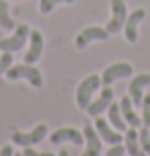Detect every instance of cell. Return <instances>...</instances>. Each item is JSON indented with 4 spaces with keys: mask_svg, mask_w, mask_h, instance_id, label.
I'll list each match as a JSON object with an SVG mask.
<instances>
[{
    "mask_svg": "<svg viewBox=\"0 0 150 156\" xmlns=\"http://www.w3.org/2000/svg\"><path fill=\"white\" fill-rule=\"evenodd\" d=\"M6 78L8 80H29L35 88H41L43 84V76L37 68H33V64H23V66H10L6 70Z\"/></svg>",
    "mask_w": 150,
    "mask_h": 156,
    "instance_id": "6da1fadb",
    "label": "cell"
},
{
    "mask_svg": "<svg viewBox=\"0 0 150 156\" xmlns=\"http://www.w3.org/2000/svg\"><path fill=\"white\" fill-rule=\"evenodd\" d=\"M99 88H101V76H97V74L87 76L76 88V105L80 109H87L91 105V99H93L95 90H99Z\"/></svg>",
    "mask_w": 150,
    "mask_h": 156,
    "instance_id": "7a4b0ae2",
    "label": "cell"
},
{
    "mask_svg": "<svg viewBox=\"0 0 150 156\" xmlns=\"http://www.w3.org/2000/svg\"><path fill=\"white\" fill-rule=\"evenodd\" d=\"M126 21H127L126 2H123V0H111V19H109V23H107L105 29H107L111 35H115V33H119L123 29Z\"/></svg>",
    "mask_w": 150,
    "mask_h": 156,
    "instance_id": "3957f363",
    "label": "cell"
},
{
    "mask_svg": "<svg viewBox=\"0 0 150 156\" xmlns=\"http://www.w3.org/2000/svg\"><path fill=\"white\" fill-rule=\"evenodd\" d=\"M29 27L27 25H16V29H15V33L10 35V37H6V39H0V49L2 51H21L25 47V41L29 39Z\"/></svg>",
    "mask_w": 150,
    "mask_h": 156,
    "instance_id": "277c9868",
    "label": "cell"
},
{
    "mask_svg": "<svg viewBox=\"0 0 150 156\" xmlns=\"http://www.w3.org/2000/svg\"><path fill=\"white\" fill-rule=\"evenodd\" d=\"M132 72H134V68H132V64H127V62L111 64V66H107V68L103 70V74H101V84L103 86H111L115 80H121V78L132 76Z\"/></svg>",
    "mask_w": 150,
    "mask_h": 156,
    "instance_id": "5b68a950",
    "label": "cell"
},
{
    "mask_svg": "<svg viewBox=\"0 0 150 156\" xmlns=\"http://www.w3.org/2000/svg\"><path fill=\"white\" fill-rule=\"evenodd\" d=\"M109 37H111V33L107 29H103V27H87L84 31H80L76 35L74 45H76V49H84L93 41H107Z\"/></svg>",
    "mask_w": 150,
    "mask_h": 156,
    "instance_id": "8992f818",
    "label": "cell"
},
{
    "mask_svg": "<svg viewBox=\"0 0 150 156\" xmlns=\"http://www.w3.org/2000/svg\"><path fill=\"white\" fill-rule=\"evenodd\" d=\"M48 136V125H43V123H39V125H35V129L33 132H29V133H23V132H12V142L15 144H19V146H35V144H39L43 138Z\"/></svg>",
    "mask_w": 150,
    "mask_h": 156,
    "instance_id": "52a82bcc",
    "label": "cell"
},
{
    "mask_svg": "<svg viewBox=\"0 0 150 156\" xmlns=\"http://www.w3.org/2000/svg\"><path fill=\"white\" fill-rule=\"evenodd\" d=\"M95 129L99 132V136H101V140H105L107 144H121L123 142V136H121V132H117L113 125L109 123V119H103L101 115L95 117Z\"/></svg>",
    "mask_w": 150,
    "mask_h": 156,
    "instance_id": "ba28073f",
    "label": "cell"
},
{
    "mask_svg": "<svg viewBox=\"0 0 150 156\" xmlns=\"http://www.w3.org/2000/svg\"><path fill=\"white\" fill-rule=\"evenodd\" d=\"M49 142L58 146V144H62V142H72L74 146H82L84 144V133L78 132V129H74V127H60V129H55L52 136H49Z\"/></svg>",
    "mask_w": 150,
    "mask_h": 156,
    "instance_id": "9c48e42d",
    "label": "cell"
},
{
    "mask_svg": "<svg viewBox=\"0 0 150 156\" xmlns=\"http://www.w3.org/2000/svg\"><path fill=\"white\" fill-rule=\"evenodd\" d=\"M82 133H84V142H87V150L82 152V156H99L103 144H101V136L95 129V125L87 123L84 129H82Z\"/></svg>",
    "mask_w": 150,
    "mask_h": 156,
    "instance_id": "30bf717a",
    "label": "cell"
},
{
    "mask_svg": "<svg viewBox=\"0 0 150 156\" xmlns=\"http://www.w3.org/2000/svg\"><path fill=\"white\" fill-rule=\"evenodd\" d=\"M113 103V88L111 86H103L101 94H99V99H97L95 103L91 101V105L87 107V113L91 117H99L103 113V111L109 109V105Z\"/></svg>",
    "mask_w": 150,
    "mask_h": 156,
    "instance_id": "8fae6325",
    "label": "cell"
},
{
    "mask_svg": "<svg viewBox=\"0 0 150 156\" xmlns=\"http://www.w3.org/2000/svg\"><path fill=\"white\" fill-rule=\"evenodd\" d=\"M150 84V74H138L136 78H132V82L127 86L130 90V97L134 101L136 107H142V101H144V88Z\"/></svg>",
    "mask_w": 150,
    "mask_h": 156,
    "instance_id": "7c38bea8",
    "label": "cell"
},
{
    "mask_svg": "<svg viewBox=\"0 0 150 156\" xmlns=\"http://www.w3.org/2000/svg\"><path fill=\"white\" fill-rule=\"evenodd\" d=\"M144 19H146V10L144 8H136L132 15L127 16L126 25H123V33H126V39L130 43H136V39H138V27L142 23Z\"/></svg>",
    "mask_w": 150,
    "mask_h": 156,
    "instance_id": "4fadbf2b",
    "label": "cell"
},
{
    "mask_svg": "<svg viewBox=\"0 0 150 156\" xmlns=\"http://www.w3.org/2000/svg\"><path fill=\"white\" fill-rule=\"evenodd\" d=\"M43 54V37L39 31L29 33V51L25 54V64H35Z\"/></svg>",
    "mask_w": 150,
    "mask_h": 156,
    "instance_id": "5bb4252c",
    "label": "cell"
},
{
    "mask_svg": "<svg viewBox=\"0 0 150 156\" xmlns=\"http://www.w3.org/2000/svg\"><path fill=\"white\" fill-rule=\"evenodd\" d=\"M119 109H121V115H123V119L127 121L130 127H136V129L142 127V117H138V113L134 111V101H132V97H123V99L119 101Z\"/></svg>",
    "mask_w": 150,
    "mask_h": 156,
    "instance_id": "9a60e30c",
    "label": "cell"
},
{
    "mask_svg": "<svg viewBox=\"0 0 150 156\" xmlns=\"http://www.w3.org/2000/svg\"><path fill=\"white\" fill-rule=\"evenodd\" d=\"M123 146H126V152L130 156H148L140 146V138H138V129L136 127H130L126 129V136H123Z\"/></svg>",
    "mask_w": 150,
    "mask_h": 156,
    "instance_id": "2e32d148",
    "label": "cell"
},
{
    "mask_svg": "<svg viewBox=\"0 0 150 156\" xmlns=\"http://www.w3.org/2000/svg\"><path fill=\"white\" fill-rule=\"evenodd\" d=\"M107 113H109V123L117 129V132H126L127 129V121L123 119V115H121V109H119V105H113L111 103L109 109H107Z\"/></svg>",
    "mask_w": 150,
    "mask_h": 156,
    "instance_id": "e0dca14e",
    "label": "cell"
},
{
    "mask_svg": "<svg viewBox=\"0 0 150 156\" xmlns=\"http://www.w3.org/2000/svg\"><path fill=\"white\" fill-rule=\"evenodd\" d=\"M0 27L6 29V31L16 29V23L12 21V16H10V12H8V2L6 0H0Z\"/></svg>",
    "mask_w": 150,
    "mask_h": 156,
    "instance_id": "ac0fdd59",
    "label": "cell"
},
{
    "mask_svg": "<svg viewBox=\"0 0 150 156\" xmlns=\"http://www.w3.org/2000/svg\"><path fill=\"white\" fill-rule=\"evenodd\" d=\"M138 138H140V146H142V150L150 156V127L142 125V127L138 129Z\"/></svg>",
    "mask_w": 150,
    "mask_h": 156,
    "instance_id": "d6986e66",
    "label": "cell"
},
{
    "mask_svg": "<svg viewBox=\"0 0 150 156\" xmlns=\"http://www.w3.org/2000/svg\"><path fill=\"white\" fill-rule=\"evenodd\" d=\"M60 2H74V0H41L39 2V12L41 15H48L54 10V6H58Z\"/></svg>",
    "mask_w": 150,
    "mask_h": 156,
    "instance_id": "ffe728a7",
    "label": "cell"
},
{
    "mask_svg": "<svg viewBox=\"0 0 150 156\" xmlns=\"http://www.w3.org/2000/svg\"><path fill=\"white\" fill-rule=\"evenodd\" d=\"M142 125L150 127V94H144L142 101Z\"/></svg>",
    "mask_w": 150,
    "mask_h": 156,
    "instance_id": "44dd1931",
    "label": "cell"
},
{
    "mask_svg": "<svg viewBox=\"0 0 150 156\" xmlns=\"http://www.w3.org/2000/svg\"><path fill=\"white\" fill-rule=\"evenodd\" d=\"M12 66V51H2L0 55V74H6V70Z\"/></svg>",
    "mask_w": 150,
    "mask_h": 156,
    "instance_id": "7402d4cb",
    "label": "cell"
},
{
    "mask_svg": "<svg viewBox=\"0 0 150 156\" xmlns=\"http://www.w3.org/2000/svg\"><path fill=\"white\" fill-rule=\"evenodd\" d=\"M123 154H126V146H121V144H113L105 156H123Z\"/></svg>",
    "mask_w": 150,
    "mask_h": 156,
    "instance_id": "603a6c76",
    "label": "cell"
},
{
    "mask_svg": "<svg viewBox=\"0 0 150 156\" xmlns=\"http://www.w3.org/2000/svg\"><path fill=\"white\" fill-rule=\"evenodd\" d=\"M23 156H55V154H49V152H37V150H33V146H25Z\"/></svg>",
    "mask_w": 150,
    "mask_h": 156,
    "instance_id": "cb8c5ba5",
    "label": "cell"
},
{
    "mask_svg": "<svg viewBox=\"0 0 150 156\" xmlns=\"http://www.w3.org/2000/svg\"><path fill=\"white\" fill-rule=\"evenodd\" d=\"M0 156H15V150H12V146H10V144L2 146V150H0Z\"/></svg>",
    "mask_w": 150,
    "mask_h": 156,
    "instance_id": "d4e9b609",
    "label": "cell"
},
{
    "mask_svg": "<svg viewBox=\"0 0 150 156\" xmlns=\"http://www.w3.org/2000/svg\"><path fill=\"white\" fill-rule=\"evenodd\" d=\"M58 156H70V152H68V150H60V152H58Z\"/></svg>",
    "mask_w": 150,
    "mask_h": 156,
    "instance_id": "484cf974",
    "label": "cell"
},
{
    "mask_svg": "<svg viewBox=\"0 0 150 156\" xmlns=\"http://www.w3.org/2000/svg\"><path fill=\"white\" fill-rule=\"evenodd\" d=\"M15 156H23V152H15Z\"/></svg>",
    "mask_w": 150,
    "mask_h": 156,
    "instance_id": "4316f807",
    "label": "cell"
}]
</instances>
